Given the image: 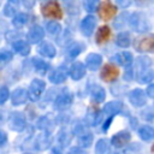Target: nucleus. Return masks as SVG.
Wrapping results in <instances>:
<instances>
[{"instance_id": "45", "label": "nucleus", "mask_w": 154, "mask_h": 154, "mask_svg": "<svg viewBox=\"0 0 154 154\" xmlns=\"http://www.w3.org/2000/svg\"><path fill=\"white\" fill-rule=\"evenodd\" d=\"M118 4H120L122 6H129V5H130V1H125V2H124V1H119Z\"/></svg>"}, {"instance_id": "5", "label": "nucleus", "mask_w": 154, "mask_h": 154, "mask_svg": "<svg viewBox=\"0 0 154 154\" xmlns=\"http://www.w3.org/2000/svg\"><path fill=\"white\" fill-rule=\"evenodd\" d=\"M75 134L78 135V143L82 148H88L90 147V144L93 143V134L87 131V129L78 124L76 128H75Z\"/></svg>"}, {"instance_id": "29", "label": "nucleus", "mask_w": 154, "mask_h": 154, "mask_svg": "<svg viewBox=\"0 0 154 154\" xmlns=\"http://www.w3.org/2000/svg\"><path fill=\"white\" fill-rule=\"evenodd\" d=\"M32 64H34L35 70H36L38 73H41V75H45V73L48 71V69H49L48 64H47L46 61H43L42 59H38V58L32 59Z\"/></svg>"}, {"instance_id": "31", "label": "nucleus", "mask_w": 154, "mask_h": 154, "mask_svg": "<svg viewBox=\"0 0 154 154\" xmlns=\"http://www.w3.org/2000/svg\"><path fill=\"white\" fill-rule=\"evenodd\" d=\"M83 43H81V42H75V43H72L70 47H69V49H67V54H69V57L72 59V58H76L82 51H83Z\"/></svg>"}, {"instance_id": "37", "label": "nucleus", "mask_w": 154, "mask_h": 154, "mask_svg": "<svg viewBox=\"0 0 154 154\" xmlns=\"http://www.w3.org/2000/svg\"><path fill=\"white\" fill-rule=\"evenodd\" d=\"M4 13L7 16V17H11L16 13V7L12 5V2H7L6 6H5V10H4Z\"/></svg>"}, {"instance_id": "14", "label": "nucleus", "mask_w": 154, "mask_h": 154, "mask_svg": "<svg viewBox=\"0 0 154 154\" xmlns=\"http://www.w3.org/2000/svg\"><path fill=\"white\" fill-rule=\"evenodd\" d=\"M71 103H72V95L71 94H67V93L60 94L54 101V108L58 111H63V109H66Z\"/></svg>"}, {"instance_id": "12", "label": "nucleus", "mask_w": 154, "mask_h": 154, "mask_svg": "<svg viewBox=\"0 0 154 154\" xmlns=\"http://www.w3.org/2000/svg\"><path fill=\"white\" fill-rule=\"evenodd\" d=\"M96 25V19L93 16H87L83 18V20L81 22V30L85 36H90L95 29Z\"/></svg>"}, {"instance_id": "27", "label": "nucleus", "mask_w": 154, "mask_h": 154, "mask_svg": "<svg viewBox=\"0 0 154 154\" xmlns=\"http://www.w3.org/2000/svg\"><path fill=\"white\" fill-rule=\"evenodd\" d=\"M91 97H93V100L95 101V102H102L103 100H105V97H106V91H105V89L102 88V87H100V85H95L94 88H93V90H91Z\"/></svg>"}, {"instance_id": "13", "label": "nucleus", "mask_w": 154, "mask_h": 154, "mask_svg": "<svg viewBox=\"0 0 154 154\" xmlns=\"http://www.w3.org/2000/svg\"><path fill=\"white\" fill-rule=\"evenodd\" d=\"M69 73H70V77L73 81H79L85 75V65L82 64L81 61H76L71 65Z\"/></svg>"}, {"instance_id": "30", "label": "nucleus", "mask_w": 154, "mask_h": 154, "mask_svg": "<svg viewBox=\"0 0 154 154\" xmlns=\"http://www.w3.org/2000/svg\"><path fill=\"white\" fill-rule=\"evenodd\" d=\"M28 20H29V16H28L26 13L20 12V13H18V14L14 16L12 23H13V25H14L16 28H22L24 24L28 23Z\"/></svg>"}, {"instance_id": "15", "label": "nucleus", "mask_w": 154, "mask_h": 154, "mask_svg": "<svg viewBox=\"0 0 154 154\" xmlns=\"http://www.w3.org/2000/svg\"><path fill=\"white\" fill-rule=\"evenodd\" d=\"M102 63V57L96 53H89L85 58V67L90 71H95Z\"/></svg>"}, {"instance_id": "33", "label": "nucleus", "mask_w": 154, "mask_h": 154, "mask_svg": "<svg viewBox=\"0 0 154 154\" xmlns=\"http://www.w3.org/2000/svg\"><path fill=\"white\" fill-rule=\"evenodd\" d=\"M46 28H47V31L49 34H52V35H57L61 29V26H60V24L58 22H48L46 24Z\"/></svg>"}, {"instance_id": "43", "label": "nucleus", "mask_w": 154, "mask_h": 154, "mask_svg": "<svg viewBox=\"0 0 154 154\" xmlns=\"http://www.w3.org/2000/svg\"><path fill=\"white\" fill-rule=\"evenodd\" d=\"M6 138H7V137H6V134H5L4 131H1V132H0V144H1V146L5 144Z\"/></svg>"}, {"instance_id": "21", "label": "nucleus", "mask_w": 154, "mask_h": 154, "mask_svg": "<svg viewBox=\"0 0 154 154\" xmlns=\"http://www.w3.org/2000/svg\"><path fill=\"white\" fill-rule=\"evenodd\" d=\"M37 51H38V53H40L41 55L47 57V58H53V57L55 55V48H54V46H53L52 43H49V42H42V43L38 46Z\"/></svg>"}, {"instance_id": "28", "label": "nucleus", "mask_w": 154, "mask_h": 154, "mask_svg": "<svg viewBox=\"0 0 154 154\" xmlns=\"http://www.w3.org/2000/svg\"><path fill=\"white\" fill-rule=\"evenodd\" d=\"M95 153L96 154H108L109 153V143L107 140L101 138L96 142L95 146Z\"/></svg>"}, {"instance_id": "22", "label": "nucleus", "mask_w": 154, "mask_h": 154, "mask_svg": "<svg viewBox=\"0 0 154 154\" xmlns=\"http://www.w3.org/2000/svg\"><path fill=\"white\" fill-rule=\"evenodd\" d=\"M114 60L122 66H129L132 63L134 58H132V54L130 52H120V53H117L114 55Z\"/></svg>"}, {"instance_id": "46", "label": "nucleus", "mask_w": 154, "mask_h": 154, "mask_svg": "<svg viewBox=\"0 0 154 154\" xmlns=\"http://www.w3.org/2000/svg\"><path fill=\"white\" fill-rule=\"evenodd\" d=\"M152 152H153V153H154V146H153V147H152Z\"/></svg>"}, {"instance_id": "20", "label": "nucleus", "mask_w": 154, "mask_h": 154, "mask_svg": "<svg viewBox=\"0 0 154 154\" xmlns=\"http://www.w3.org/2000/svg\"><path fill=\"white\" fill-rule=\"evenodd\" d=\"M29 97V94L25 89L23 88H19V89H16L12 94H11V101L13 105H22L24 103Z\"/></svg>"}, {"instance_id": "39", "label": "nucleus", "mask_w": 154, "mask_h": 154, "mask_svg": "<svg viewBox=\"0 0 154 154\" xmlns=\"http://www.w3.org/2000/svg\"><path fill=\"white\" fill-rule=\"evenodd\" d=\"M67 135L69 134H66V132H61L60 136H59V141H60V143L63 146H66L70 142V140H71V137H67Z\"/></svg>"}, {"instance_id": "32", "label": "nucleus", "mask_w": 154, "mask_h": 154, "mask_svg": "<svg viewBox=\"0 0 154 154\" xmlns=\"http://www.w3.org/2000/svg\"><path fill=\"white\" fill-rule=\"evenodd\" d=\"M153 79H154V71L153 70H148L137 77V81L140 83H149Z\"/></svg>"}, {"instance_id": "3", "label": "nucleus", "mask_w": 154, "mask_h": 154, "mask_svg": "<svg viewBox=\"0 0 154 154\" xmlns=\"http://www.w3.org/2000/svg\"><path fill=\"white\" fill-rule=\"evenodd\" d=\"M135 49L137 52H154V35H147L136 38Z\"/></svg>"}, {"instance_id": "42", "label": "nucleus", "mask_w": 154, "mask_h": 154, "mask_svg": "<svg viewBox=\"0 0 154 154\" xmlns=\"http://www.w3.org/2000/svg\"><path fill=\"white\" fill-rule=\"evenodd\" d=\"M147 95L154 97V84H150V85L147 88Z\"/></svg>"}, {"instance_id": "38", "label": "nucleus", "mask_w": 154, "mask_h": 154, "mask_svg": "<svg viewBox=\"0 0 154 154\" xmlns=\"http://www.w3.org/2000/svg\"><path fill=\"white\" fill-rule=\"evenodd\" d=\"M11 58H12V53H11L10 51H6V49H2V51H1V53H0V59H1L2 61L10 60Z\"/></svg>"}, {"instance_id": "6", "label": "nucleus", "mask_w": 154, "mask_h": 154, "mask_svg": "<svg viewBox=\"0 0 154 154\" xmlns=\"http://www.w3.org/2000/svg\"><path fill=\"white\" fill-rule=\"evenodd\" d=\"M117 13V7L111 1H103L99 5V16L102 20L112 19Z\"/></svg>"}, {"instance_id": "16", "label": "nucleus", "mask_w": 154, "mask_h": 154, "mask_svg": "<svg viewBox=\"0 0 154 154\" xmlns=\"http://www.w3.org/2000/svg\"><path fill=\"white\" fill-rule=\"evenodd\" d=\"M152 65V60L148 58V57H140L137 60H136V64H135V70H136V77H138L140 75H142L143 72L150 70Z\"/></svg>"}, {"instance_id": "24", "label": "nucleus", "mask_w": 154, "mask_h": 154, "mask_svg": "<svg viewBox=\"0 0 154 154\" xmlns=\"http://www.w3.org/2000/svg\"><path fill=\"white\" fill-rule=\"evenodd\" d=\"M12 47H13V49H14L17 53H19V54H22V55H28V54L30 53V47H29V45H28L25 41H23V40H18V41L13 42Z\"/></svg>"}, {"instance_id": "19", "label": "nucleus", "mask_w": 154, "mask_h": 154, "mask_svg": "<svg viewBox=\"0 0 154 154\" xmlns=\"http://www.w3.org/2000/svg\"><path fill=\"white\" fill-rule=\"evenodd\" d=\"M66 78H67V71L64 67H58L49 75V81L54 84H60L65 82Z\"/></svg>"}, {"instance_id": "23", "label": "nucleus", "mask_w": 154, "mask_h": 154, "mask_svg": "<svg viewBox=\"0 0 154 154\" xmlns=\"http://www.w3.org/2000/svg\"><path fill=\"white\" fill-rule=\"evenodd\" d=\"M109 36H111V29H109L108 26L103 25V26H101V28L97 30L95 41H96V43L101 45V43L107 42V41H108V38H109Z\"/></svg>"}, {"instance_id": "8", "label": "nucleus", "mask_w": 154, "mask_h": 154, "mask_svg": "<svg viewBox=\"0 0 154 154\" xmlns=\"http://www.w3.org/2000/svg\"><path fill=\"white\" fill-rule=\"evenodd\" d=\"M8 124H10V128L12 130H14V131H22L25 128V118H24L23 113L13 112L10 116Z\"/></svg>"}, {"instance_id": "1", "label": "nucleus", "mask_w": 154, "mask_h": 154, "mask_svg": "<svg viewBox=\"0 0 154 154\" xmlns=\"http://www.w3.org/2000/svg\"><path fill=\"white\" fill-rule=\"evenodd\" d=\"M129 23H130V26L137 32H144L150 28L147 17L141 12L132 13L131 17L129 18Z\"/></svg>"}, {"instance_id": "17", "label": "nucleus", "mask_w": 154, "mask_h": 154, "mask_svg": "<svg viewBox=\"0 0 154 154\" xmlns=\"http://www.w3.org/2000/svg\"><path fill=\"white\" fill-rule=\"evenodd\" d=\"M122 109H123V103H122L120 101L114 100V101H109V102H107V103L105 105V107H103V113H105L106 116L113 117V116L118 114Z\"/></svg>"}, {"instance_id": "36", "label": "nucleus", "mask_w": 154, "mask_h": 154, "mask_svg": "<svg viewBox=\"0 0 154 154\" xmlns=\"http://www.w3.org/2000/svg\"><path fill=\"white\" fill-rule=\"evenodd\" d=\"M8 97H10V91H8L7 87H1V89H0V103H4Z\"/></svg>"}, {"instance_id": "35", "label": "nucleus", "mask_w": 154, "mask_h": 154, "mask_svg": "<svg viewBox=\"0 0 154 154\" xmlns=\"http://www.w3.org/2000/svg\"><path fill=\"white\" fill-rule=\"evenodd\" d=\"M84 7L88 12H94L96 11V7H97V1L95 0H87L84 2Z\"/></svg>"}, {"instance_id": "11", "label": "nucleus", "mask_w": 154, "mask_h": 154, "mask_svg": "<svg viewBox=\"0 0 154 154\" xmlns=\"http://www.w3.org/2000/svg\"><path fill=\"white\" fill-rule=\"evenodd\" d=\"M43 37H45V30L40 25H32L26 34V38L30 43H38Z\"/></svg>"}, {"instance_id": "41", "label": "nucleus", "mask_w": 154, "mask_h": 154, "mask_svg": "<svg viewBox=\"0 0 154 154\" xmlns=\"http://www.w3.org/2000/svg\"><path fill=\"white\" fill-rule=\"evenodd\" d=\"M112 118H113V117H108V118H107V120L105 122V124H103V126H102V130H103V131H107V130H108L109 124L112 123Z\"/></svg>"}, {"instance_id": "34", "label": "nucleus", "mask_w": 154, "mask_h": 154, "mask_svg": "<svg viewBox=\"0 0 154 154\" xmlns=\"http://www.w3.org/2000/svg\"><path fill=\"white\" fill-rule=\"evenodd\" d=\"M128 13L126 12H123L117 19H116V22H114V26L116 28H123L124 25H125V20H126V18H128Z\"/></svg>"}, {"instance_id": "44", "label": "nucleus", "mask_w": 154, "mask_h": 154, "mask_svg": "<svg viewBox=\"0 0 154 154\" xmlns=\"http://www.w3.org/2000/svg\"><path fill=\"white\" fill-rule=\"evenodd\" d=\"M52 154H61V149H60V148H58V147H55V148H53Z\"/></svg>"}, {"instance_id": "2", "label": "nucleus", "mask_w": 154, "mask_h": 154, "mask_svg": "<svg viewBox=\"0 0 154 154\" xmlns=\"http://www.w3.org/2000/svg\"><path fill=\"white\" fill-rule=\"evenodd\" d=\"M41 12L46 18H53V19H61L63 11L60 8V5L57 1H47L42 5Z\"/></svg>"}, {"instance_id": "10", "label": "nucleus", "mask_w": 154, "mask_h": 154, "mask_svg": "<svg viewBox=\"0 0 154 154\" xmlns=\"http://www.w3.org/2000/svg\"><path fill=\"white\" fill-rule=\"evenodd\" d=\"M130 140L131 135L129 131H119L111 138V142L116 148H123L130 142Z\"/></svg>"}, {"instance_id": "7", "label": "nucleus", "mask_w": 154, "mask_h": 154, "mask_svg": "<svg viewBox=\"0 0 154 154\" xmlns=\"http://www.w3.org/2000/svg\"><path fill=\"white\" fill-rule=\"evenodd\" d=\"M129 100L135 107H142L147 102V94L141 89H134L129 93Z\"/></svg>"}, {"instance_id": "18", "label": "nucleus", "mask_w": 154, "mask_h": 154, "mask_svg": "<svg viewBox=\"0 0 154 154\" xmlns=\"http://www.w3.org/2000/svg\"><path fill=\"white\" fill-rule=\"evenodd\" d=\"M101 118H102V113L100 112V109L97 107H90L88 109V113H87V123L89 125H97L100 122H101Z\"/></svg>"}, {"instance_id": "26", "label": "nucleus", "mask_w": 154, "mask_h": 154, "mask_svg": "<svg viewBox=\"0 0 154 154\" xmlns=\"http://www.w3.org/2000/svg\"><path fill=\"white\" fill-rule=\"evenodd\" d=\"M138 135L143 141H150L154 138V129L149 125H143L138 130Z\"/></svg>"}, {"instance_id": "4", "label": "nucleus", "mask_w": 154, "mask_h": 154, "mask_svg": "<svg viewBox=\"0 0 154 154\" xmlns=\"http://www.w3.org/2000/svg\"><path fill=\"white\" fill-rule=\"evenodd\" d=\"M46 88V83L42 81V79H32V82L30 83L29 85V90H28V94H29V99L31 101H37L41 96V94L43 93Z\"/></svg>"}, {"instance_id": "40", "label": "nucleus", "mask_w": 154, "mask_h": 154, "mask_svg": "<svg viewBox=\"0 0 154 154\" xmlns=\"http://www.w3.org/2000/svg\"><path fill=\"white\" fill-rule=\"evenodd\" d=\"M67 154H84V152H83L79 147H75V148H72Z\"/></svg>"}, {"instance_id": "9", "label": "nucleus", "mask_w": 154, "mask_h": 154, "mask_svg": "<svg viewBox=\"0 0 154 154\" xmlns=\"http://www.w3.org/2000/svg\"><path fill=\"white\" fill-rule=\"evenodd\" d=\"M119 75V70L118 67H116L114 65H111V64H107L102 67L101 70V73H100V77L102 81L105 82H113Z\"/></svg>"}, {"instance_id": "25", "label": "nucleus", "mask_w": 154, "mask_h": 154, "mask_svg": "<svg viewBox=\"0 0 154 154\" xmlns=\"http://www.w3.org/2000/svg\"><path fill=\"white\" fill-rule=\"evenodd\" d=\"M130 42H131V36H130V34L126 32V31L119 32V34L117 35V37H116V43H117L119 47L126 48V47H129Z\"/></svg>"}]
</instances>
